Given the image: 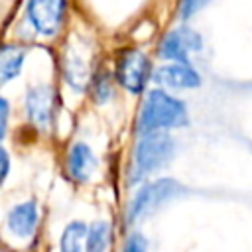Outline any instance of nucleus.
<instances>
[{"label":"nucleus","mask_w":252,"mask_h":252,"mask_svg":"<svg viewBox=\"0 0 252 252\" xmlns=\"http://www.w3.org/2000/svg\"><path fill=\"white\" fill-rule=\"evenodd\" d=\"M187 122L185 104L161 91H152L142 106L140 114V130L158 132L165 128H177Z\"/></svg>","instance_id":"1"},{"label":"nucleus","mask_w":252,"mask_h":252,"mask_svg":"<svg viewBox=\"0 0 252 252\" xmlns=\"http://www.w3.org/2000/svg\"><path fill=\"white\" fill-rule=\"evenodd\" d=\"M173 156V140L167 134L158 132H146V136L140 140L136 148V173L138 177L152 173L165 165Z\"/></svg>","instance_id":"2"},{"label":"nucleus","mask_w":252,"mask_h":252,"mask_svg":"<svg viewBox=\"0 0 252 252\" xmlns=\"http://www.w3.org/2000/svg\"><path fill=\"white\" fill-rule=\"evenodd\" d=\"M177 191H179V185L171 179H159V181H154V183L146 185L134 197V201L130 205V211H128V220L136 222L138 219L146 217L148 213H154L159 205H163L167 199H171Z\"/></svg>","instance_id":"3"},{"label":"nucleus","mask_w":252,"mask_h":252,"mask_svg":"<svg viewBox=\"0 0 252 252\" xmlns=\"http://www.w3.org/2000/svg\"><path fill=\"white\" fill-rule=\"evenodd\" d=\"M65 18V0H30L28 20L41 35H55Z\"/></svg>","instance_id":"4"},{"label":"nucleus","mask_w":252,"mask_h":252,"mask_svg":"<svg viewBox=\"0 0 252 252\" xmlns=\"http://www.w3.org/2000/svg\"><path fill=\"white\" fill-rule=\"evenodd\" d=\"M116 77L120 85L128 89L130 93H142L150 77V65H148L146 55L136 49L122 53L116 65Z\"/></svg>","instance_id":"5"},{"label":"nucleus","mask_w":252,"mask_h":252,"mask_svg":"<svg viewBox=\"0 0 252 252\" xmlns=\"http://www.w3.org/2000/svg\"><path fill=\"white\" fill-rule=\"evenodd\" d=\"M199 49H201V37L189 28H179V30L169 32L163 37L159 55L169 61L189 63V55Z\"/></svg>","instance_id":"6"},{"label":"nucleus","mask_w":252,"mask_h":252,"mask_svg":"<svg viewBox=\"0 0 252 252\" xmlns=\"http://www.w3.org/2000/svg\"><path fill=\"white\" fill-rule=\"evenodd\" d=\"M53 91L49 87H35L28 93L26 98V106H28V114L30 120L37 126V128H47L53 120Z\"/></svg>","instance_id":"7"},{"label":"nucleus","mask_w":252,"mask_h":252,"mask_svg":"<svg viewBox=\"0 0 252 252\" xmlns=\"http://www.w3.org/2000/svg\"><path fill=\"white\" fill-rule=\"evenodd\" d=\"M156 81L163 87L171 89H191L201 83V77L197 71H193L187 63H175V65H163L156 71Z\"/></svg>","instance_id":"8"},{"label":"nucleus","mask_w":252,"mask_h":252,"mask_svg":"<svg viewBox=\"0 0 252 252\" xmlns=\"http://www.w3.org/2000/svg\"><path fill=\"white\" fill-rule=\"evenodd\" d=\"M37 226V207L35 203L28 201V203H20L16 205L10 215H8V228L16 234V236H30Z\"/></svg>","instance_id":"9"},{"label":"nucleus","mask_w":252,"mask_h":252,"mask_svg":"<svg viewBox=\"0 0 252 252\" xmlns=\"http://www.w3.org/2000/svg\"><path fill=\"white\" fill-rule=\"evenodd\" d=\"M96 167V159L94 154L91 152V148L87 144H75L69 152V171L75 179L79 181H87Z\"/></svg>","instance_id":"10"},{"label":"nucleus","mask_w":252,"mask_h":252,"mask_svg":"<svg viewBox=\"0 0 252 252\" xmlns=\"http://www.w3.org/2000/svg\"><path fill=\"white\" fill-rule=\"evenodd\" d=\"M24 57L26 53L20 47L6 45L0 49V83H6L20 73L24 65Z\"/></svg>","instance_id":"11"},{"label":"nucleus","mask_w":252,"mask_h":252,"mask_svg":"<svg viewBox=\"0 0 252 252\" xmlns=\"http://www.w3.org/2000/svg\"><path fill=\"white\" fill-rule=\"evenodd\" d=\"M87 232H89L87 224L71 222L65 228L63 236H61V248L65 252H81V250H85L87 248Z\"/></svg>","instance_id":"12"},{"label":"nucleus","mask_w":252,"mask_h":252,"mask_svg":"<svg viewBox=\"0 0 252 252\" xmlns=\"http://www.w3.org/2000/svg\"><path fill=\"white\" fill-rule=\"evenodd\" d=\"M108 240H110V226L102 220L94 222L89 226V232H87V250L91 252H100L108 246Z\"/></svg>","instance_id":"13"},{"label":"nucleus","mask_w":252,"mask_h":252,"mask_svg":"<svg viewBox=\"0 0 252 252\" xmlns=\"http://www.w3.org/2000/svg\"><path fill=\"white\" fill-rule=\"evenodd\" d=\"M207 2L209 0H181V14H183V18H189L199 8H203Z\"/></svg>","instance_id":"14"},{"label":"nucleus","mask_w":252,"mask_h":252,"mask_svg":"<svg viewBox=\"0 0 252 252\" xmlns=\"http://www.w3.org/2000/svg\"><path fill=\"white\" fill-rule=\"evenodd\" d=\"M8 114H10V106L4 98H0V138L6 134V124H8Z\"/></svg>","instance_id":"15"},{"label":"nucleus","mask_w":252,"mask_h":252,"mask_svg":"<svg viewBox=\"0 0 252 252\" xmlns=\"http://www.w3.org/2000/svg\"><path fill=\"white\" fill-rule=\"evenodd\" d=\"M144 248H146V242L142 240V236L140 234H132L130 240H128V244H126V250L128 252H132V250L134 252H142Z\"/></svg>","instance_id":"16"},{"label":"nucleus","mask_w":252,"mask_h":252,"mask_svg":"<svg viewBox=\"0 0 252 252\" xmlns=\"http://www.w3.org/2000/svg\"><path fill=\"white\" fill-rule=\"evenodd\" d=\"M8 169H10V159H8V154L4 152V148L0 146V183L8 175Z\"/></svg>","instance_id":"17"}]
</instances>
